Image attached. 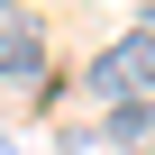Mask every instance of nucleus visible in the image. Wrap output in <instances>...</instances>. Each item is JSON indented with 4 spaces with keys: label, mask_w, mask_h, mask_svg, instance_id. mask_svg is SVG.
I'll return each instance as SVG.
<instances>
[{
    "label": "nucleus",
    "mask_w": 155,
    "mask_h": 155,
    "mask_svg": "<svg viewBox=\"0 0 155 155\" xmlns=\"http://www.w3.org/2000/svg\"><path fill=\"white\" fill-rule=\"evenodd\" d=\"M91 91H101V110H128V101H146V91H155V28H137V37L101 46Z\"/></svg>",
    "instance_id": "obj_1"
},
{
    "label": "nucleus",
    "mask_w": 155,
    "mask_h": 155,
    "mask_svg": "<svg viewBox=\"0 0 155 155\" xmlns=\"http://www.w3.org/2000/svg\"><path fill=\"white\" fill-rule=\"evenodd\" d=\"M0 73H9V82H37V73H46L37 9H0Z\"/></svg>",
    "instance_id": "obj_2"
},
{
    "label": "nucleus",
    "mask_w": 155,
    "mask_h": 155,
    "mask_svg": "<svg viewBox=\"0 0 155 155\" xmlns=\"http://www.w3.org/2000/svg\"><path fill=\"white\" fill-rule=\"evenodd\" d=\"M110 146L146 155V146H155V101H128V110H110Z\"/></svg>",
    "instance_id": "obj_3"
}]
</instances>
